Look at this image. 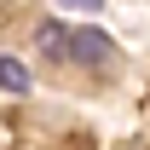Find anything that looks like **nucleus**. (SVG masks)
I'll return each instance as SVG.
<instances>
[{
	"mask_svg": "<svg viewBox=\"0 0 150 150\" xmlns=\"http://www.w3.org/2000/svg\"><path fill=\"white\" fill-rule=\"evenodd\" d=\"M58 58H64V64H87V69H110V64H115V40L98 35V29H75Z\"/></svg>",
	"mask_w": 150,
	"mask_h": 150,
	"instance_id": "f257e3e1",
	"label": "nucleus"
},
{
	"mask_svg": "<svg viewBox=\"0 0 150 150\" xmlns=\"http://www.w3.org/2000/svg\"><path fill=\"white\" fill-rule=\"evenodd\" d=\"M0 87L6 93H29V69H23L18 58H0Z\"/></svg>",
	"mask_w": 150,
	"mask_h": 150,
	"instance_id": "f03ea898",
	"label": "nucleus"
},
{
	"mask_svg": "<svg viewBox=\"0 0 150 150\" xmlns=\"http://www.w3.org/2000/svg\"><path fill=\"white\" fill-rule=\"evenodd\" d=\"M58 6H69V12H98L104 0H58Z\"/></svg>",
	"mask_w": 150,
	"mask_h": 150,
	"instance_id": "7ed1b4c3",
	"label": "nucleus"
}]
</instances>
